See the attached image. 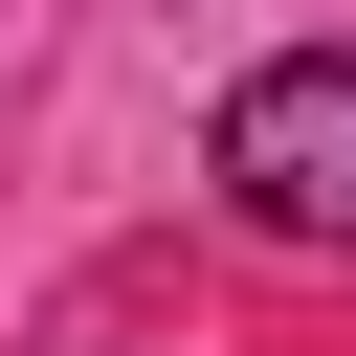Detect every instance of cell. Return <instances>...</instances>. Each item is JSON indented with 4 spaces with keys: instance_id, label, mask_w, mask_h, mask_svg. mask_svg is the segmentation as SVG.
<instances>
[{
    "instance_id": "cell-1",
    "label": "cell",
    "mask_w": 356,
    "mask_h": 356,
    "mask_svg": "<svg viewBox=\"0 0 356 356\" xmlns=\"http://www.w3.org/2000/svg\"><path fill=\"white\" fill-rule=\"evenodd\" d=\"M200 178H222V222H267V245L356 267V44L245 67V89H222V134H200Z\"/></svg>"
}]
</instances>
